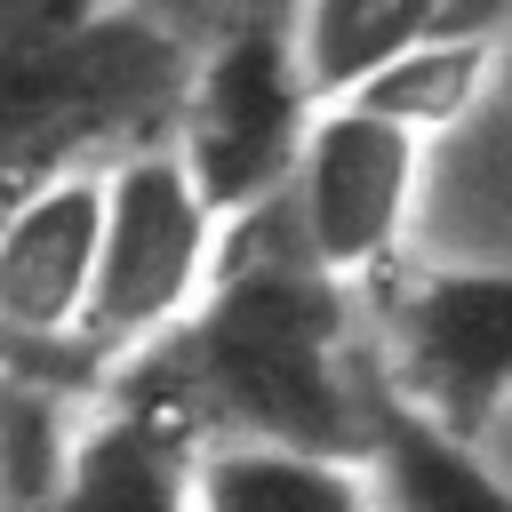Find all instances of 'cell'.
<instances>
[{
  "instance_id": "obj_4",
  "label": "cell",
  "mask_w": 512,
  "mask_h": 512,
  "mask_svg": "<svg viewBox=\"0 0 512 512\" xmlns=\"http://www.w3.org/2000/svg\"><path fill=\"white\" fill-rule=\"evenodd\" d=\"M312 112H320V96H312L288 0L208 8L200 56H192V80H184V112H176L168 136L184 144V160L200 168L208 200L232 224L264 216L288 192L296 152L312 136Z\"/></svg>"
},
{
  "instance_id": "obj_8",
  "label": "cell",
  "mask_w": 512,
  "mask_h": 512,
  "mask_svg": "<svg viewBox=\"0 0 512 512\" xmlns=\"http://www.w3.org/2000/svg\"><path fill=\"white\" fill-rule=\"evenodd\" d=\"M192 472H200V424L152 384L112 376L80 416L48 512H192Z\"/></svg>"
},
{
  "instance_id": "obj_2",
  "label": "cell",
  "mask_w": 512,
  "mask_h": 512,
  "mask_svg": "<svg viewBox=\"0 0 512 512\" xmlns=\"http://www.w3.org/2000/svg\"><path fill=\"white\" fill-rule=\"evenodd\" d=\"M200 24L184 0H0V192L168 136Z\"/></svg>"
},
{
  "instance_id": "obj_11",
  "label": "cell",
  "mask_w": 512,
  "mask_h": 512,
  "mask_svg": "<svg viewBox=\"0 0 512 512\" xmlns=\"http://www.w3.org/2000/svg\"><path fill=\"white\" fill-rule=\"evenodd\" d=\"M184 8H200V16H208V8H224V0H184Z\"/></svg>"
},
{
  "instance_id": "obj_3",
  "label": "cell",
  "mask_w": 512,
  "mask_h": 512,
  "mask_svg": "<svg viewBox=\"0 0 512 512\" xmlns=\"http://www.w3.org/2000/svg\"><path fill=\"white\" fill-rule=\"evenodd\" d=\"M232 216L208 200L200 168L176 136H144L104 160V256L80 328V376L112 384L144 352H160L224 280Z\"/></svg>"
},
{
  "instance_id": "obj_5",
  "label": "cell",
  "mask_w": 512,
  "mask_h": 512,
  "mask_svg": "<svg viewBox=\"0 0 512 512\" xmlns=\"http://www.w3.org/2000/svg\"><path fill=\"white\" fill-rule=\"evenodd\" d=\"M432 168H440V144L416 120H400L368 96H336V104L312 112V136L296 152L280 216L320 272L376 288L424 240Z\"/></svg>"
},
{
  "instance_id": "obj_1",
  "label": "cell",
  "mask_w": 512,
  "mask_h": 512,
  "mask_svg": "<svg viewBox=\"0 0 512 512\" xmlns=\"http://www.w3.org/2000/svg\"><path fill=\"white\" fill-rule=\"evenodd\" d=\"M160 400H176L200 440H304V448H368L376 432V344H368V288L320 272L280 200L232 224L216 296L128 368Z\"/></svg>"
},
{
  "instance_id": "obj_10",
  "label": "cell",
  "mask_w": 512,
  "mask_h": 512,
  "mask_svg": "<svg viewBox=\"0 0 512 512\" xmlns=\"http://www.w3.org/2000/svg\"><path fill=\"white\" fill-rule=\"evenodd\" d=\"M464 0H288L296 16V48L312 72V96H360L368 80H384L400 56H416L424 40H440L456 24Z\"/></svg>"
},
{
  "instance_id": "obj_7",
  "label": "cell",
  "mask_w": 512,
  "mask_h": 512,
  "mask_svg": "<svg viewBox=\"0 0 512 512\" xmlns=\"http://www.w3.org/2000/svg\"><path fill=\"white\" fill-rule=\"evenodd\" d=\"M104 256V160L48 168L0 192V352L80 368V328Z\"/></svg>"
},
{
  "instance_id": "obj_6",
  "label": "cell",
  "mask_w": 512,
  "mask_h": 512,
  "mask_svg": "<svg viewBox=\"0 0 512 512\" xmlns=\"http://www.w3.org/2000/svg\"><path fill=\"white\" fill-rule=\"evenodd\" d=\"M376 376L480 432L512 408V256H408L368 288Z\"/></svg>"
},
{
  "instance_id": "obj_9",
  "label": "cell",
  "mask_w": 512,
  "mask_h": 512,
  "mask_svg": "<svg viewBox=\"0 0 512 512\" xmlns=\"http://www.w3.org/2000/svg\"><path fill=\"white\" fill-rule=\"evenodd\" d=\"M192 512H392V496L368 448L208 432L192 472Z\"/></svg>"
}]
</instances>
